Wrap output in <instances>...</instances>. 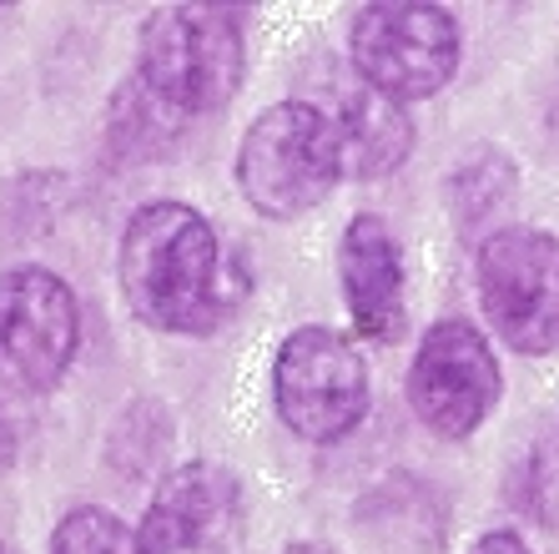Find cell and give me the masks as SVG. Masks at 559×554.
<instances>
[{"label": "cell", "mask_w": 559, "mask_h": 554, "mask_svg": "<svg viewBox=\"0 0 559 554\" xmlns=\"http://www.w3.org/2000/svg\"><path fill=\"white\" fill-rule=\"evenodd\" d=\"M121 293L162 333H212L242 297L222 272L212 222L187 202H146L131 212L121 233Z\"/></svg>", "instance_id": "1"}, {"label": "cell", "mask_w": 559, "mask_h": 554, "mask_svg": "<svg viewBox=\"0 0 559 554\" xmlns=\"http://www.w3.org/2000/svg\"><path fill=\"white\" fill-rule=\"evenodd\" d=\"M248 46L242 31L217 5H167L146 15L136 36V81L167 102L177 117L217 111L242 86Z\"/></svg>", "instance_id": "2"}, {"label": "cell", "mask_w": 559, "mask_h": 554, "mask_svg": "<svg viewBox=\"0 0 559 554\" xmlns=\"http://www.w3.org/2000/svg\"><path fill=\"white\" fill-rule=\"evenodd\" d=\"M343 177V146L323 106H267L237 146V187L262 217H302Z\"/></svg>", "instance_id": "3"}, {"label": "cell", "mask_w": 559, "mask_h": 554, "mask_svg": "<svg viewBox=\"0 0 559 554\" xmlns=\"http://www.w3.org/2000/svg\"><path fill=\"white\" fill-rule=\"evenodd\" d=\"M353 71L393 102L433 96L459 66V26L443 5L418 0H373L348 21Z\"/></svg>", "instance_id": "4"}, {"label": "cell", "mask_w": 559, "mask_h": 554, "mask_svg": "<svg viewBox=\"0 0 559 554\" xmlns=\"http://www.w3.org/2000/svg\"><path fill=\"white\" fill-rule=\"evenodd\" d=\"M273 399L283 424L308 444H333L353 434L368 413V363L353 338L333 328L287 333L273 363Z\"/></svg>", "instance_id": "5"}, {"label": "cell", "mask_w": 559, "mask_h": 554, "mask_svg": "<svg viewBox=\"0 0 559 554\" xmlns=\"http://www.w3.org/2000/svg\"><path fill=\"white\" fill-rule=\"evenodd\" d=\"M479 303L514 353H555L559 349V237L539 227H504L484 237L479 262Z\"/></svg>", "instance_id": "6"}, {"label": "cell", "mask_w": 559, "mask_h": 554, "mask_svg": "<svg viewBox=\"0 0 559 554\" xmlns=\"http://www.w3.org/2000/svg\"><path fill=\"white\" fill-rule=\"evenodd\" d=\"M76 293L46 268L0 272V384L15 393H46L76 363Z\"/></svg>", "instance_id": "7"}, {"label": "cell", "mask_w": 559, "mask_h": 554, "mask_svg": "<svg viewBox=\"0 0 559 554\" xmlns=\"http://www.w3.org/2000/svg\"><path fill=\"white\" fill-rule=\"evenodd\" d=\"M499 399V363L474 322H439L414 353L408 403L439 438H468Z\"/></svg>", "instance_id": "8"}, {"label": "cell", "mask_w": 559, "mask_h": 554, "mask_svg": "<svg viewBox=\"0 0 559 554\" xmlns=\"http://www.w3.org/2000/svg\"><path fill=\"white\" fill-rule=\"evenodd\" d=\"M237 524V479L212 459L171 469L152 494L136 540L142 554H222Z\"/></svg>", "instance_id": "9"}, {"label": "cell", "mask_w": 559, "mask_h": 554, "mask_svg": "<svg viewBox=\"0 0 559 554\" xmlns=\"http://www.w3.org/2000/svg\"><path fill=\"white\" fill-rule=\"evenodd\" d=\"M338 278L353 328L373 343H389L404 328V252H399L389 222L364 212L343 227Z\"/></svg>", "instance_id": "10"}, {"label": "cell", "mask_w": 559, "mask_h": 554, "mask_svg": "<svg viewBox=\"0 0 559 554\" xmlns=\"http://www.w3.org/2000/svg\"><path fill=\"white\" fill-rule=\"evenodd\" d=\"M333 131H338L343 146V172L353 177H383L408 156L414 146V127H408V111L393 96L373 91L364 76L353 86L333 91V106H323Z\"/></svg>", "instance_id": "11"}, {"label": "cell", "mask_w": 559, "mask_h": 554, "mask_svg": "<svg viewBox=\"0 0 559 554\" xmlns=\"http://www.w3.org/2000/svg\"><path fill=\"white\" fill-rule=\"evenodd\" d=\"M51 554H142V540L102 504H76L56 524Z\"/></svg>", "instance_id": "12"}, {"label": "cell", "mask_w": 559, "mask_h": 554, "mask_svg": "<svg viewBox=\"0 0 559 554\" xmlns=\"http://www.w3.org/2000/svg\"><path fill=\"white\" fill-rule=\"evenodd\" d=\"M468 554H530V550H524V540L514 534V529H489Z\"/></svg>", "instance_id": "13"}, {"label": "cell", "mask_w": 559, "mask_h": 554, "mask_svg": "<svg viewBox=\"0 0 559 554\" xmlns=\"http://www.w3.org/2000/svg\"><path fill=\"white\" fill-rule=\"evenodd\" d=\"M0 554H15V550H11V544H5V540H0Z\"/></svg>", "instance_id": "14"}]
</instances>
